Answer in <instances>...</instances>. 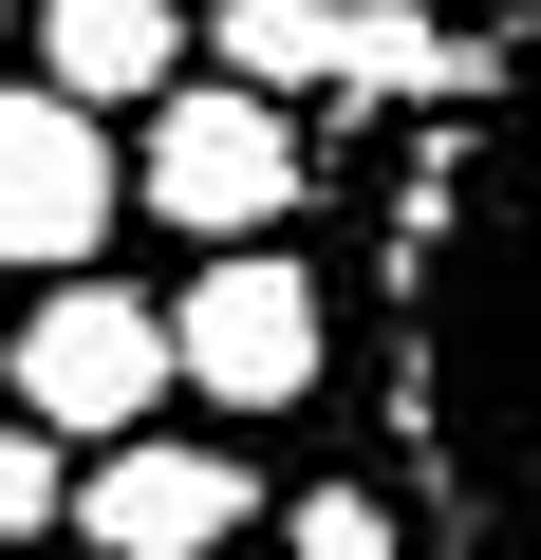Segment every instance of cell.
I'll use <instances>...</instances> for the list:
<instances>
[{
    "label": "cell",
    "instance_id": "1",
    "mask_svg": "<svg viewBox=\"0 0 541 560\" xmlns=\"http://www.w3.org/2000/svg\"><path fill=\"white\" fill-rule=\"evenodd\" d=\"M374 448L430 560H541V0H485L448 113H411L355 280Z\"/></svg>",
    "mask_w": 541,
    "mask_h": 560
},
{
    "label": "cell",
    "instance_id": "2",
    "mask_svg": "<svg viewBox=\"0 0 541 560\" xmlns=\"http://www.w3.org/2000/svg\"><path fill=\"white\" fill-rule=\"evenodd\" d=\"M0 393H20V430H57V448H131L187 393L168 300H131V280H38L20 337H0Z\"/></svg>",
    "mask_w": 541,
    "mask_h": 560
},
{
    "label": "cell",
    "instance_id": "3",
    "mask_svg": "<svg viewBox=\"0 0 541 560\" xmlns=\"http://www.w3.org/2000/svg\"><path fill=\"white\" fill-rule=\"evenodd\" d=\"M131 206H168L187 243H281V224L318 206V131H299L281 94H224V75H187V94L131 131Z\"/></svg>",
    "mask_w": 541,
    "mask_h": 560
},
{
    "label": "cell",
    "instance_id": "4",
    "mask_svg": "<svg viewBox=\"0 0 541 560\" xmlns=\"http://www.w3.org/2000/svg\"><path fill=\"white\" fill-rule=\"evenodd\" d=\"M168 355H187V393H205V411H299V393L337 374V280H318V261H281V243H224V261H187Z\"/></svg>",
    "mask_w": 541,
    "mask_h": 560
},
{
    "label": "cell",
    "instance_id": "5",
    "mask_svg": "<svg viewBox=\"0 0 541 560\" xmlns=\"http://www.w3.org/2000/svg\"><path fill=\"white\" fill-rule=\"evenodd\" d=\"M113 206H131V150H113V113H75V94H38V75H0V261H57V280H94V243H113Z\"/></svg>",
    "mask_w": 541,
    "mask_h": 560
},
{
    "label": "cell",
    "instance_id": "6",
    "mask_svg": "<svg viewBox=\"0 0 541 560\" xmlns=\"http://www.w3.org/2000/svg\"><path fill=\"white\" fill-rule=\"evenodd\" d=\"M243 523H261V467H243V448L131 430V448L75 467V541H94V560H224Z\"/></svg>",
    "mask_w": 541,
    "mask_h": 560
},
{
    "label": "cell",
    "instance_id": "7",
    "mask_svg": "<svg viewBox=\"0 0 541 560\" xmlns=\"http://www.w3.org/2000/svg\"><path fill=\"white\" fill-rule=\"evenodd\" d=\"M38 94H75V113H168V94H187V0H38Z\"/></svg>",
    "mask_w": 541,
    "mask_h": 560
},
{
    "label": "cell",
    "instance_id": "8",
    "mask_svg": "<svg viewBox=\"0 0 541 560\" xmlns=\"http://www.w3.org/2000/svg\"><path fill=\"white\" fill-rule=\"evenodd\" d=\"M467 38H448V0H337V113H448Z\"/></svg>",
    "mask_w": 541,
    "mask_h": 560
},
{
    "label": "cell",
    "instance_id": "9",
    "mask_svg": "<svg viewBox=\"0 0 541 560\" xmlns=\"http://www.w3.org/2000/svg\"><path fill=\"white\" fill-rule=\"evenodd\" d=\"M224 94H337V0H224Z\"/></svg>",
    "mask_w": 541,
    "mask_h": 560
},
{
    "label": "cell",
    "instance_id": "10",
    "mask_svg": "<svg viewBox=\"0 0 541 560\" xmlns=\"http://www.w3.org/2000/svg\"><path fill=\"white\" fill-rule=\"evenodd\" d=\"M281 560H430V541H411L392 486H299L281 504Z\"/></svg>",
    "mask_w": 541,
    "mask_h": 560
},
{
    "label": "cell",
    "instance_id": "11",
    "mask_svg": "<svg viewBox=\"0 0 541 560\" xmlns=\"http://www.w3.org/2000/svg\"><path fill=\"white\" fill-rule=\"evenodd\" d=\"M75 523V467H57V430H20V411H0V560H20V541H57Z\"/></svg>",
    "mask_w": 541,
    "mask_h": 560
}]
</instances>
